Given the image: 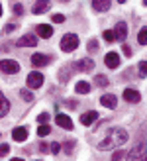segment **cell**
<instances>
[{"instance_id": "6da1fadb", "label": "cell", "mask_w": 147, "mask_h": 161, "mask_svg": "<svg viewBox=\"0 0 147 161\" xmlns=\"http://www.w3.org/2000/svg\"><path fill=\"white\" fill-rule=\"evenodd\" d=\"M126 142H128V132L122 130V128H114V130L100 142L98 147H100V149H112L116 146H124Z\"/></svg>"}, {"instance_id": "7a4b0ae2", "label": "cell", "mask_w": 147, "mask_h": 161, "mask_svg": "<svg viewBox=\"0 0 147 161\" xmlns=\"http://www.w3.org/2000/svg\"><path fill=\"white\" fill-rule=\"evenodd\" d=\"M79 47V37L75 36V34H65L63 36V39H61V49L63 51H75Z\"/></svg>"}, {"instance_id": "3957f363", "label": "cell", "mask_w": 147, "mask_h": 161, "mask_svg": "<svg viewBox=\"0 0 147 161\" xmlns=\"http://www.w3.org/2000/svg\"><path fill=\"white\" fill-rule=\"evenodd\" d=\"M0 71L6 73V75H16L20 71V65L16 61H12V59H2L0 61Z\"/></svg>"}, {"instance_id": "277c9868", "label": "cell", "mask_w": 147, "mask_h": 161, "mask_svg": "<svg viewBox=\"0 0 147 161\" xmlns=\"http://www.w3.org/2000/svg\"><path fill=\"white\" fill-rule=\"evenodd\" d=\"M26 83H28L30 88H39V86L43 85V75L39 73V71H34V73H30V75H28Z\"/></svg>"}, {"instance_id": "5b68a950", "label": "cell", "mask_w": 147, "mask_h": 161, "mask_svg": "<svg viewBox=\"0 0 147 161\" xmlns=\"http://www.w3.org/2000/svg\"><path fill=\"white\" fill-rule=\"evenodd\" d=\"M92 69H94L92 59H80V61L75 63V71H79V73H90Z\"/></svg>"}, {"instance_id": "8992f818", "label": "cell", "mask_w": 147, "mask_h": 161, "mask_svg": "<svg viewBox=\"0 0 147 161\" xmlns=\"http://www.w3.org/2000/svg\"><path fill=\"white\" fill-rule=\"evenodd\" d=\"M16 43H18L20 47H35L37 45V37L31 36V34H26V36H22Z\"/></svg>"}, {"instance_id": "52a82bcc", "label": "cell", "mask_w": 147, "mask_h": 161, "mask_svg": "<svg viewBox=\"0 0 147 161\" xmlns=\"http://www.w3.org/2000/svg\"><path fill=\"white\" fill-rule=\"evenodd\" d=\"M104 63H106V67H110V69H116V67L120 65V55H118L116 51H110V53H106Z\"/></svg>"}, {"instance_id": "ba28073f", "label": "cell", "mask_w": 147, "mask_h": 161, "mask_svg": "<svg viewBox=\"0 0 147 161\" xmlns=\"http://www.w3.org/2000/svg\"><path fill=\"white\" fill-rule=\"evenodd\" d=\"M114 34H116V39L124 42V39L128 37V24H126V22H118V24H116V30H114Z\"/></svg>"}, {"instance_id": "9c48e42d", "label": "cell", "mask_w": 147, "mask_h": 161, "mask_svg": "<svg viewBox=\"0 0 147 161\" xmlns=\"http://www.w3.org/2000/svg\"><path fill=\"white\" fill-rule=\"evenodd\" d=\"M55 122H57V126L65 128V130H73V120H71L67 114H57Z\"/></svg>"}, {"instance_id": "30bf717a", "label": "cell", "mask_w": 147, "mask_h": 161, "mask_svg": "<svg viewBox=\"0 0 147 161\" xmlns=\"http://www.w3.org/2000/svg\"><path fill=\"white\" fill-rule=\"evenodd\" d=\"M12 138L16 140V142H26L28 140V128H14L12 130Z\"/></svg>"}, {"instance_id": "8fae6325", "label": "cell", "mask_w": 147, "mask_h": 161, "mask_svg": "<svg viewBox=\"0 0 147 161\" xmlns=\"http://www.w3.org/2000/svg\"><path fill=\"white\" fill-rule=\"evenodd\" d=\"M100 104L106 106V108H116L118 106V98L114 94H104L102 98H100Z\"/></svg>"}, {"instance_id": "7c38bea8", "label": "cell", "mask_w": 147, "mask_h": 161, "mask_svg": "<svg viewBox=\"0 0 147 161\" xmlns=\"http://www.w3.org/2000/svg\"><path fill=\"white\" fill-rule=\"evenodd\" d=\"M31 63H34L35 67H45L49 63V57L43 55V53H34V55H31Z\"/></svg>"}, {"instance_id": "4fadbf2b", "label": "cell", "mask_w": 147, "mask_h": 161, "mask_svg": "<svg viewBox=\"0 0 147 161\" xmlns=\"http://www.w3.org/2000/svg\"><path fill=\"white\" fill-rule=\"evenodd\" d=\"M96 118H98V112L90 110V112H84L83 116H80V124H84V126H90L96 122Z\"/></svg>"}, {"instance_id": "5bb4252c", "label": "cell", "mask_w": 147, "mask_h": 161, "mask_svg": "<svg viewBox=\"0 0 147 161\" xmlns=\"http://www.w3.org/2000/svg\"><path fill=\"white\" fill-rule=\"evenodd\" d=\"M124 98L128 102H139L141 100V94L137 92V91H133V88H126V91H124Z\"/></svg>"}, {"instance_id": "9a60e30c", "label": "cell", "mask_w": 147, "mask_h": 161, "mask_svg": "<svg viewBox=\"0 0 147 161\" xmlns=\"http://www.w3.org/2000/svg\"><path fill=\"white\" fill-rule=\"evenodd\" d=\"M49 0H37L35 2V6H34V14H43V12H47L49 10Z\"/></svg>"}, {"instance_id": "2e32d148", "label": "cell", "mask_w": 147, "mask_h": 161, "mask_svg": "<svg viewBox=\"0 0 147 161\" xmlns=\"http://www.w3.org/2000/svg\"><path fill=\"white\" fill-rule=\"evenodd\" d=\"M37 34L47 39V37H51V36H53V28H51V26H47V24H39V26H37Z\"/></svg>"}, {"instance_id": "e0dca14e", "label": "cell", "mask_w": 147, "mask_h": 161, "mask_svg": "<svg viewBox=\"0 0 147 161\" xmlns=\"http://www.w3.org/2000/svg\"><path fill=\"white\" fill-rule=\"evenodd\" d=\"M92 8L98 12H106L110 8V0H92Z\"/></svg>"}, {"instance_id": "ac0fdd59", "label": "cell", "mask_w": 147, "mask_h": 161, "mask_svg": "<svg viewBox=\"0 0 147 161\" xmlns=\"http://www.w3.org/2000/svg\"><path fill=\"white\" fill-rule=\"evenodd\" d=\"M8 110H10V102H8V98L0 92V118L4 114H8Z\"/></svg>"}, {"instance_id": "d6986e66", "label": "cell", "mask_w": 147, "mask_h": 161, "mask_svg": "<svg viewBox=\"0 0 147 161\" xmlns=\"http://www.w3.org/2000/svg\"><path fill=\"white\" fill-rule=\"evenodd\" d=\"M75 91L79 94H86V92H90V83H86V80H79L77 86H75Z\"/></svg>"}, {"instance_id": "ffe728a7", "label": "cell", "mask_w": 147, "mask_h": 161, "mask_svg": "<svg viewBox=\"0 0 147 161\" xmlns=\"http://www.w3.org/2000/svg\"><path fill=\"white\" fill-rule=\"evenodd\" d=\"M49 134H51V128H49L47 124H41L37 128V136H39V138H45V136H49Z\"/></svg>"}, {"instance_id": "44dd1931", "label": "cell", "mask_w": 147, "mask_h": 161, "mask_svg": "<svg viewBox=\"0 0 147 161\" xmlns=\"http://www.w3.org/2000/svg\"><path fill=\"white\" fill-rule=\"evenodd\" d=\"M137 42L141 45H147V28H141L139 34H137Z\"/></svg>"}, {"instance_id": "7402d4cb", "label": "cell", "mask_w": 147, "mask_h": 161, "mask_svg": "<svg viewBox=\"0 0 147 161\" xmlns=\"http://www.w3.org/2000/svg\"><path fill=\"white\" fill-rule=\"evenodd\" d=\"M94 80H96V85H98V86H108V79H106L104 75H96Z\"/></svg>"}, {"instance_id": "603a6c76", "label": "cell", "mask_w": 147, "mask_h": 161, "mask_svg": "<svg viewBox=\"0 0 147 161\" xmlns=\"http://www.w3.org/2000/svg\"><path fill=\"white\" fill-rule=\"evenodd\" d=\"M104 39H106L108 43L116 42V34H114V31H110V30H106V31H104Z\"/></svg>"}, {"instance_id": "cb8c5ba5", "label": "cell", "mask_w": 147, "mask_h": 161, "mask_svg": "<svg viewBox=\"0 0 147 161\" xmlns=\"http://www.w3.org/2000/svg\"><path fill=\"white\" fill-rule=\"evenodd\" d=\"M20 94H22V98L26 100V102H31V100H34V94H31V92L28 91V88H24V91H22Z\"/></svg>"}, {"instance_id": "d4e9b609", "label": "cell", "mask_w": 147, "mask_h": 161, "mask_svg": "<svg viewBox=\"0 0 147 161\" xmlns=\"http://www.w3.org/2000/svg\"><path fill=\"white\" fill-rule=\"evenodd\" d=\"M8 153H10V146H8V143H2V146H0V157H6Z\"/></svg>"}, {"instance_id": "484cf974", "label": "cell", "mask_w": 147, "mask_h": 161, "mask_svg": "<svg viewBox=\"0 0 147 161\" xmlns=\"http://www.w3.org/2000/svg\"><path fill=\"white\" fill-rule=\"evenodd\" d=\"M49 146H51V147H49V151H51L53 155H57V153L61 151V146H59V143H49Z\"/></svg>"}, {"instance_id": "4316f807", "label": "cell", "mask_w": 147, "mask_h": 161, "mask_svg": "<svg viewBox=\"0 0 147 161\" xmlns=\"http://www.w3.org/2000/svg\"><path fill=\"white\" fill-rule=\"evenodd\" d=\"M51 20H53L55 24H63V22H65V16H63V14H53Z\"/></svg>"}, {"instance_id": "83f0119b", "label": "cell", "mask_w": 147, "mask_h": 161, "mask_svg": "<svg viewBox=\"0 0 147 161\" xmlns=\"http://www.w3.org/2000/svg\"><path fill=\"white\" fill-rule=\"evenodd\" d=\"M139 75H143V77L147 75V61H141L139 63Z\"/></svg>"}, {"instance_id": "f1b7e54d", "label": "cell", "mask_w": 147, "mask_h": 161, "mask_svg": "<svg viewBox=\"0 0 147 161\" xmlns=\"http://www.w3.org/2000/svg\"><path fill=\"white\" fill-rule=\"evenodd\" d=\"M14 14L16 16H22L24 14V6L22 4H14Z\"/></svg>"}, {"instance_id": "f546056e", "label": "cell", "mask_w": 147, "mask_h": 161, "mask_svg": "<svg viewBox=\"0 0 147 161\" xmlns=\"http://www.w3.org/2000/svg\"><path fill=\"white\" fill-rule=\"evenodd\" d=\"M96 49H98V43L94 42V39H90V42H88V51H92V53H94Z\"/></svg>"}, {"instance_id": "4dcf8cb0", "label": "cell", "mask_w": 147, "mask_h": 161, "mask_svg": "<svg viewBox=\"0 0 147 161\" xmlns=\"http://www.w3.org/2000/svg\"><path fill=\"white\" fill-rule=\"evenodd\" d=\"M37 120H39V124H45L47 120H49V114H45V112H43V114H39V116H37Z\"/></svg>"}, {"instance_id": "1f68e13d", "label": "cell", "mask_w": 147, "mask_h": 161, "mask_svg": "<svg viewBox=\"0 0 147 161\" xmlns=\"http://www.w3.org/2000/svg\"><path fill=\"white\" fill-rule=\"evenodd\" d=\"M122 49H124V55H126V57H132V47H129V45H124Z\"/></svg>"}, {"instance_id": "d6a6232c", "label": "cell", "mask_w": 147, "mask_h": 161, "mask_svg": "<svg viewBox=\"0 0 147 161\" xmlns=\"http://www.w3.org/2000/svg\"><path fill=\"white\" fill-rule=\"evenodd\" d=\"M16 30V24H8V26L4 28V31H6V34H10V31H14Z\"/></svg>"}, {"instance_id": "836d02e7", "label": "cell", "mask_w": 147, "mask_h": 161, "mask_svg": "<svg viewBox=\"0 0 147 161\" xmlns=\"http://www.w3.org/2000/svg\"><path fill=\"white\" fill-rule=\"evenodd\" d=\"M65 151H67V153H73V142H67V143H65Z\"/></svg>"}, {"instance_id": "e575fe53", "label": "cell", "mask_w": 147, "mask_h": 161, "mask_svg": "<svg viewBox=\"0 0 147 161\" xmlns=\"http://www.w3.org/2000/svg\"><path fill=\"white\" fill-rule=\"evenodd\" d=\"M112 157H114V159H124V157H126V153H124V151H116V153H114Z\"/></svg>"}, {"instance_id": "d590c367", "label": "cell", "mask_w": 147, "mask_h": 161, "mask_svg": "<svg viewBox=\"0 0 147 161\" xmlns=\"http://www.w3.org/2000/svg\"><path fill=\"white\" fill-rule=\"evenodd\" d=\"M47 146H49V143H41V146H39V149H41L43 153H47V151H49V147H47Z\"/></svg>"}, {"instance_id": "8d00e7d4", "label": "cell", "mask_w": 147, "mask_h": 161, "mask_svg": "<svg viewBox=\"0 0 147 161\" xmlns=\"http://www.w3.org/2000/svg\"><path fill=\"white\" fill-rule=\"evenodd\" d=\"M0 16H2V4H0Z\"/></svg>"}, {"instance_id": "74e56055", "label": "cell", "mask_w": 147, "mask_h": 161, "mask_svg": "<svg viewBox=\"0 0 147 161\" xmlns=\"http://www.w3.org/2000/svg\"><path fill=\"white\" fill-rule=\"evenodd\" d=\"M118 2H120V4H122V2H126V0H118Z\"/></svg>"}, {"instance_id": "f35d334b", "label": "cell", "mask_w": 147, "mask_h": 161, "mask_svg": "<svg viewBox=\"0 0 147 161\" xmlns=\"http://www.w3.org/2000/svg\"><path fill=\"white\" fill-rule=\"evenodd\" d=\"M143 4H145V6H147V0H143Z\"/></svg>"}, {"instance_id": "ab89813d", "label": "cell", "mask_w": 147, "mask_h": 161, "mask_svg": "<svg viewBox=\"0 0 147 161\" xmlns=\"http://www.w3.org/2000/svg\"><path fill=\"white\" fill-rule=\"evenodd\" d=\"M61 2H69V0H61Z\"/></svg>"}]
</instances>
